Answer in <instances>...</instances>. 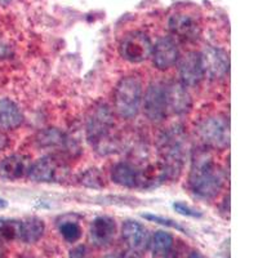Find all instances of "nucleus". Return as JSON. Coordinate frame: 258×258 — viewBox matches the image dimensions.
<instances>
[{"label":"nucleus","mask_w":258,"mask_h":258,"mask_svg":"<svg viewBox=\"0 0 258 258\" xmlns=\"http://www.w3.org/2000/svg\"><path fill=\"white\" fill-rule=\"evenodd\" d=\"M187 150L188 141L183 126H170L159 137V164L163 168L165 178L177 179L181 176Z\"/></svg>","instance_id":"f03ea898"},{"label":"nucleus","mask_w":258,"mask_h":258,"mask_svg":"<svg viewBox=\"0 0 258 258\" xmlns=\"http://www.w3.org/2000/svg\"><path fill=\"white\" fill-rule=\"evenodd\" d=\"M204 77L212 80H221L226 78L230 70V58L223 49L208 47L200 53Z\"/></svg>","instance_id":"9d476101"},{"label":"nucleus","mask_w":258,"mask_h":258,"mask_svg":"<svg viewBox=\"0 0 258 258\" xmlns=\"http://www.w3.org/2000/svg\"><path fill=\"white\" fill-rule=\"evenodd\" d=\"M69 258H91L88 248L85 245H78L70 250Z\"/></svg>","instance_id":"bb28decb"},{"label":"nucleus","mask_w":258,"mask_h":258,"mask_svg":"<svg viewBox=\"0 0 258 258\" xmlns=\"http://www.w3.org/2000/svg\"><path fill=\"white\" fill-rule=\"evenodd\" d=\"M6 207H7V202H6V200L0 199V208H6Z\"/></svg>","instance_id":"473e14b6"},{"label":"nucleus","mask_w":258,"mask_h":258,"mask_svg":"<svg viewBox=\"0 0 258 258\" xmlns=\"http://www.w3.org/2000/svg\"><path fill=\"white\" fill-rule=\"evenodd\" d=\"M225 185L222 168L207 153H199L192 160L188 186L198 198L214 199Z\"/></svg>","instance_id":"f257e3e1"},{"label":"nucleus","mask_w":258,"mask_h":258,"mask_svg":"<svg viewBox=\"0 0 258 258\" xmlns=\"http://www.w3.org/2000/svg\"><path fill=\"white\" fill-rule=\"evenodd\" d=\"M153 43L141 31L131 32L120 43V56L131 63H141L151 57Z\"/></svg>","instance_id":"0eeeda50"},{"label":"nucleus","mask_w":258,"mask_h":258,"mask_svg":"<svg viewBox=\"0 0 258 258\" xmlns=\"http://www.w3.org/2000/svg\"><path fill=\"white\" fill-rule=\"evenodd\" d=\"M29 159L20 154L9 155L0 160V179L16 181L26 176L29 169Z\"/></svg>","instance_id":"a211bd4d"},{"label":"nucleus","mask_w":258,"mask_h":258,"mask_svg":"<svg viewBox=\"0 0 258 258\" xmlns=\"http://www.w3.org/2000/svg\"><path fill=\"white\" fill-rule=\"evenodd\" d=\"M144 112L153 123H161L168 114L165 87L161 83H151L142 98Z\"/></svg>","instance_id":"6e6552de"},{"label":"nucleus","mask_w":258,"mask_h":258,"mask_svg":"<svg viewBox=\"0 0 258 258\" xmlns=\"http://www.w3.org/2000/svg\"><path fill=\"white\" fill-rule=\"evenodd\" d=\"M197 133L204 146L223 150L230 145V123L222 115L206 117L197 126Z\"/></svg>","instance_id":"39448f33"},{"label":"nucleus","mask_w":258,"mask_h":258,"mask_svg":"<svg viewBox=\"0 0 258 258\" xmlns=\"http://www.w3.org/2000/svg\"><path fill=\"white\" fill-rule=\"evenodd\" d=\"M9 146V138L4 135L3 132H0V153H3L4 150Z\"/></svg>","instance_id":"cd10ccee"},{"label":"nucleus","mask_w":258,"mask_h":258,"mask_svg":"<svg viewBox=\"0 0 258 258\" xmlns=\"http://www.w3.org/2000/svg\"><path fill=\"white\" fill-rule=\"evenodd\" d=\"M204 79L200 53L188 52L179 61V80L186 88L197 87Z\"/></svg>","instance_id":"f8f14e48"},{"label":"nucleus","mask_w":258,"mask_h":258,"mask_svg":"<svg viewBox=\"0 0 258 258\" xmlns=\"http://www.w3.org/2000/svg\"><path fill=\"white\" fill-rule=\"evenodd\" d=\"M169 30L176 38L183 41L198 40L200 26L195 18L185 13H176L169 18Z\"/></svg>","instance_id":"dca6fc26"},{"label":"nucleus","mask_w":258,"mask_h":258,"mask_svg":"<svg viewBox=\"0 0 258 258\" xmlns=\"http://www.w3.org/2000/svg\"><path fill=\"white\" fill-rule=\"evenodd\" d=\"M116 234V223L109 216H101L92 221L89 227V241L97 248L110 245Z\"/></svg>","instance_id":"4468645a"},{"label":"nucleus","mask_w":258,"mask_h":258,"mask_svg":"<svg viewBox=\"0 0 258 258\" xmlns=\"http://www.w3.org/2000/svg\"><path fill=\"white\" fill-rule=\"evenodd\" d=\"M187 258H207V257L203 254V253L198 252V250H194V252H191L190 254H188Z\"/></svg>","instance_id":"c756f323"},{"label":"nucleus","mask_w":258,"mask_h":258,"mask_svg":"<svg viewBox=\"0 0 258 258\" xmlns=\"http://www.w3.org/2000/svg\"><path fill=\"white\" fill-rule=\"evenodd\" d=\"M115 128L114 115L106 103H97L87 117V140L91 146L100 154H109L114 150L112 132Z\"/></svg>","instance_id":"7ed1b4c3"},{"label":"nucleus","mask_w":258,"mask_h":258,"mask_svg":"<svg viewBox=\"0 0 258 258\" xmlns=\"http://www.w3.org/2000/svg\"><path fill=\"white\" fill-rule=\"evenodd\" d=\"M22 227H24V220L0 217V240L21 241Z\"/></svg>","instance_id":"412c9836"},{"label":"nucleus","mask_w":258,"mask_h":258,"mask_svg":"<svg viewBox=\"0 0 258 258\" xmlns=\"http://www.w3.org/2000/svg\"><path fill=\"white\" fill-rule=\"evenodd\" d=\"M142 217L146 218V220H149V221H151V222L160 223V225L167 226V227H170V229H174V230H177V231L186 234V230L183 229L181 225H178L177 222H174L173 220H170V218H164V217H161V216H158V214H150V213L144 214Z\"/></svg>","instance_id":"393cba45"},{"label":"nucleus","mask_w":258,"mask_h":258,"mask_svg":"<svg viewBox=\"0 0 258 258\" xmlns=\"http://www.w3.org/2000/svg\"><path fill=\"white\" fill-rule=\"evenodd\" d=\"M58 231L62 238L71 244L77 243L83 235V229L79 222L71 220H63L62 222H59Z\"/></svg>","instance_id":"5701e85b"},{"label":"nucleus","mask_w":258,"mask_h":258,"mask_svg":"<svg viewBox=\"0 0 258 258\" xmlns=\"http://www.w3.org/2000/svg\"><path fill=\"white\" fill-rule=\"evenodd\" d=\"M164 87L168 111H172L176 115H185L191 111L192 100L185 85H182L179 82H172Z\"/></svg>","instance_id":"ddd939ff"},{"label":"nucleus","mask_w":258,"mask_h":258,"mask_svg":"<svg viewBox=\"0 0 258 258\" xmlns=\"http://www.w3.org/2000/svg\"><path fill=\"white\" fill-rule=\"evenodd\" d=\"M121 258H141L140 252H135V250H128L124 254H121Z\"/></svg>","instance_id":"c85d7f7f"},{"label":"nucleus","mask_w":258,"mask_h":258,"mask_svg":"<svg viewBox=\"0 0 258 258\" xmlns=\"http://www.w3.org/2000/svg\"><path fill=\"white\" fill-rule=\"evenodd\" d=\"M142 105V82L138 77L121 78L114 92V107L123 119L137 116Z\"/></svg>","instance_id":"20e7f679"},{"label":"nucleus","mask_w":258,"mask_h":258,"mask_svg":"<svg viewBox=\"0 0 258 258\" xmlns=\"http://www.w3.org/2000/svg\"><path fill=\"white\" fill-rule=\"evenodd\" d=\"M21 258H36V257H34V255H24V257H21Z\"/></svg>","instance_id":"f704fd0d"},{"label":"nucleus","mask_w":258,"mask_h":258,"mask_svg":"<svg viewBox=\"0 0 258 258\" xmlns=\"http://www.w3.org/2000/svg\"><path fill=\"white\" fill-rule=\"evenodd\" d=\"M4 257V249H3V246L0 245V258H3Z\"/></svg>","instance_id":"72a5a7b5"},{"label":"nucleus","mask_w":258,"mask_h":258,"mask_svg":"<svg viewBox=\"0 0 258 258\" xmlns=\"http://www.w3.org/2000/svg\"><path fill=\"white\" fill-rule=\"evenodd\" d=\"M11 2H12V0H0V6L6 7V6H8V4L11 3Z\"/></svg>","instance_id":"7c9ffc66"},{"label":"nucleus","mask_w":258,"mask_h":258,"mask_svg":"<svg viewBox=\"0 0 258 258\" xmlns=\"http://www.w3.org/2000/svg\"><path fill=\"white\" fill-rule=\"evenodd\" d=\"M79 181L82 185L92 188H101L105 185V182H103L105 178L98 169L85 170L84 173H82V176H80Z\"/></svg>","instance_id":"b1692460"},{"label":"nucleus","mask_w":258,"mask_h":258,"mask_svg":"<svg viewBox=\"0 0 258 258\" xmlns=\"http://www.w3.org/2000/svg\"><path fill=\"white\" fill-rule=\"evenodd\" d=\"M69 168L61 158L54 155H47L38 159L30 164L26 177L32 182H59L66 178Z\"/></svg>","instance_id":"423d86ee"},{"label":"nucleus","mask_w":258,"mask_h":258,"mask_svg":"<svg viewBox=\"0 0 258 258\" xmlns=\"http://www.w3.org/2000/svg\"><path fill=\"white\" fill-rule=\"evenodd\" d=\"M103 258H121V254H109V255H105Z\"/></svg>","instance_id":"2f4dec72"},{"label":"nucleus","mask_w":258,"mask_h":258,"mask_svg":"<svg viewBox=\"0 0 258 258\" xmlns=\"http://www.w3.org/2000/svg\"><path fill=\"white\" fill-rule=\"evenodd\" d=\"M153 64L158 70H169L179 61V50L172 38H161L153 45Z\"/></svg>","instance_id":"9b49d317"},{"label":"nucleus","mask_w":258,"mask_h":258,"mask_svg":"<svg viewBox=\"0 0 258 258\" xmlns=\"http://www.w3.org/2000/svg\"><path fill=\"white\" fill-rule=\"evenodd\" d=\"M121 236L129 250L142 252L149 244V234L146 227L137 221H125L121 227Z\"/></svg>","instance_id":"f3484780"},{"label":"nucleus","mask_w":258,"mask_h":258,"mask_svg":"<svg viewBox=\"0 0 258 258\" xmlns=\"http://www.w3.org/2000/svg\"><path fill=\"white\" fill-rule=\"evenodd\" d=\"M45 225L43 220L38 217H30L24 220V227H22V238L21 241L26 244H34L40 240L44 235Z\"/></svg>","instance_id":"aec40b11"},{"label":"nucleus","mask_w":258,"mask_h":258,"mask_svg":"<svg viewBox=\"0 0 258 258\" xmlns=\"http://www.w3.org/2000/svg\"><path fill=\"white\" fill-rule=\"evenodd\" d=\"M38 144L41 149L52 151V155L61 158L62 155L74 156L79 153V146L68 135L58 129H47L38 137Z\"/></svg>","instance_id":"1a4fd4ad"},{"label":"nucleus","mask_w":258,"mask_h":258,"mask_svg":"<svg viewBox=\"0 0 258 258\" xmlns=\"http://www.w3.org/2000/svg\"><path fill=\"white\" fill-rule=\"evenodd\" d=\"M173 244L174 239L169 232L158 231L154 234L150 246H151V252L155 257H164V255L169 254L173 248Z\"/></svg>","instance_id":"4be33fe9"},{"label":"nucleus","mask_w":258,"mask_h":258,"mask_svg":"<svg viewBox=\"0 0 258 258\" xmlns=\"http://www.w3.org/2000/svg\"><path fill=\"white\" fill-rule=\"evenodd\" d=\"M173 208L177 213L182 214V216H186V217H192V218L202 217V212L192 208V207H190L188 204H186V203H181V202L174 203Z\"/></svg>","instance_id":"a878e982"},{"label":"nucleus","mask_w":258,"mask_h":258,"mask_svg":"<svg viewBox=\"0 0 258 258\" xmlns=\"http://www.w3.org/2000/svg\"><path fill=\"white\" fill-rule=\"evenodd\" d=\"M24 123L20 106L9 98L0 100V132L15 131Z\"/></svg>","instance_id":"6ab92c4d"},{"label":"nucleus","mask_w":258,"mask_h":258,"mask_svg":"<svg viewBox=\"0 0 258 258\" xmlns=\"http://www.w3.org/2000/svg\"><path fill=\"white\" fill-rule=\"evenodd\" d=\"M111 179L114 183L123 187H140L145 186V173L144 169H138L131 163L120 161L112 167Z\"/></svg>","instance_id":"2eb2a0df"}]
</instances>
